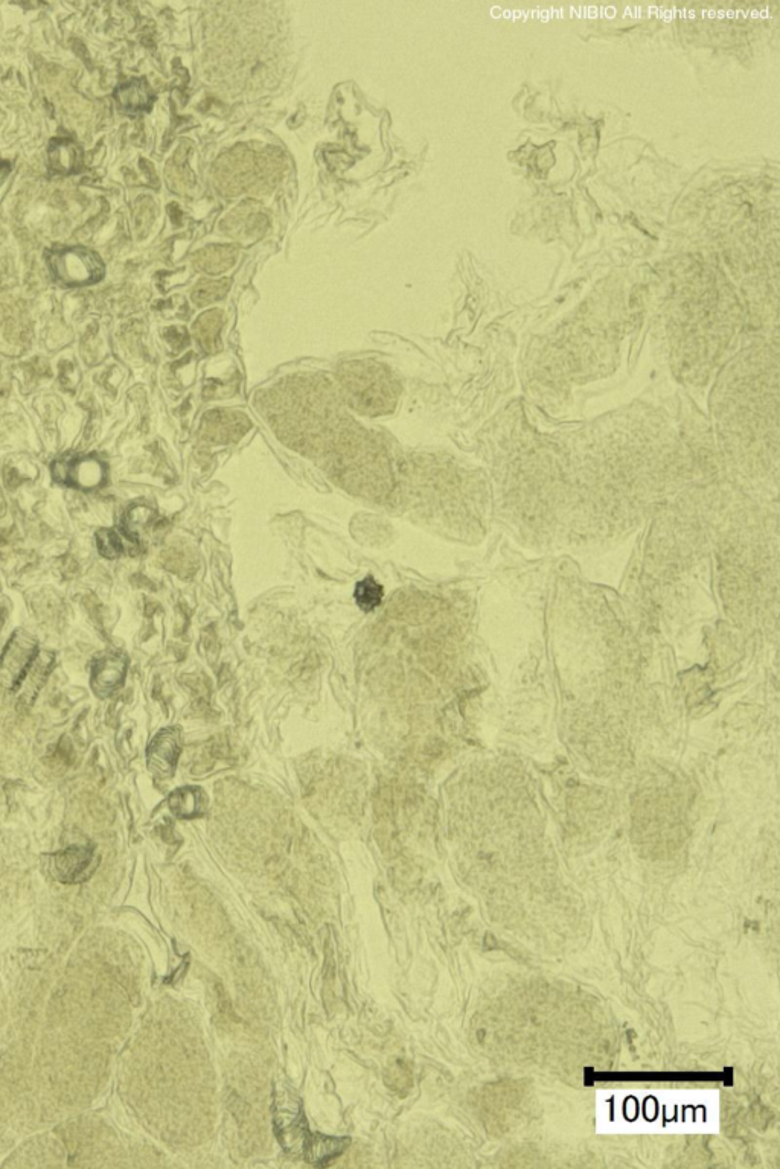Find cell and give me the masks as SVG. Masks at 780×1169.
Here are the masks:
<instances>
[{
	"mask_svg": "<svg viewBox=\"0 0 780 1169\" xmlns=\"http://www.w3.org/2000/svg\"><path fill=\"white\" fill-rule=\"evenodd\" d=\"M54 874L63 883H80L89 879L90 874L98 865L93 847L74 845L66 850L52 854Z\"/></svg>",
	"mask_w": 780,
	"mask_h": 1169,
	"instance_id": "5b68a950",
	"label": "cell"
},
{
	"mask_svg": "<svg viewBox=\"0 0 780 1169\" xmlns=\"http://www.w3.org/2000/svg\"><path fill=\"white\" fill-rule=\"evenodd\" d=\"M221 326H223V314L217 309L203 314L194 323L195 338L206 352H215L220 348L218 335H220Z\"/></svg>",
	"mask_w": 780,
	"mask_h": 1169,
	"instance_id": "5bb4252c",
	"label": "cell"
},
{
	"mask_svg": "<svg viewBox=\"0 0 780 1169\" xmlns=\"http://www.w3.org/2000/svg\"><path fill=\"white\" fill-rule=\"evenodd\" d=\"M383 587L378 585L372 577H366L355 587V600L363 611H374L383 602Z\"/></svg>",
	"mask_w": 780,
	"mask_h": 1169,
	"instance_id": "e0dca14e",
	"label": "cell"
},
{
	"mask_svg": "<svg viewBox=\"0 0 780 1169\" xmlns=\"http://www.w3.org/2000/svg\"><path fill=\"white\" fill-rule=\"evenodd\" d=\"M170 809L179 818H194L205 812L206 798L199 787H182L168 798Z\"/></svg>",
	"mask_w": 780,
	"mask_h": 1169,
	"instance_id": "30bf717a",
	"label": "cell"
},
{
	"mask_svg": "<svg viewBox=\"0 0 780 1169\" xmlns=\"http://www.w3.org/2000/svg\"><path fill=\"white\" fill-rule=\"evenodd\" d=\"M49 267L58 281L66 285H87L100 281L104 276L101 259L87 249L74 247L52 253Z\"/></svg>",
	"mask_w": 780,
	"mask_h": 1169,
	"instance_id": "3957f363",
	"label": "cell"
},
{
	"mask_svg": "<svg viewBox=\"0 0 780 1169\" xmlns=\"http://www.w3.org/2000/svg\"><path fill=\"white\" fill-rule=\"evenodd\" d=\"M37 655H39L37 641L26 632H17L0 658V682L8 685L13 692L20 689Z\"/></svg>",
	"mask_w": 780,
	"mask_h": 1169,
	"instance_id": "277c9868",
	"label": "cell"
},
{
	"mask_svg": "<svg viewBox=\"0 0 780 1169\" xmlns=\"http://www.w3.org/2000/svg\"><path fill=\"white\" fill-rule=\"evenodd\" d=\"M182 751L179 730H162L147 749L148 768L160 778H168L176 771L177 760Z\"/></svg>",
	"mask_w": 780,
	"mask_h": 1169,
	"instance_id": "8992f818",
	"label": "cell"
},
{
	"mask_svg": "<svg viewBox=\"0 0 780 1169\" xmlns=\"http://www.w3.org/2000/svg\"><path fill=\"white\" fill-rule=\"evenodd\" d=\"M5 480H7V485L10 486V488H16L22 478L19 477V474H17L16 471L10 469V471H7V475H5Z\"/></svg>",
	"mask_w": 780,
	"mask_h": 1169,
	"instance_id": "d6986e66",
	"label": "cell"
},
{
	"mask_svg": "<svg viewBox=\"0 0 780 1169\" xmlns=\"http://www.w3.org/2000/svg\"><path fill=\"white\" fill-rule=\"evenodd\" d=\"M103 478L104 469L101 463L87 460V462H80L72 466L71 483L81 486V488L89 489L98 486Z\"/></svg>",
	"mask_w": 780,
	"mask_h": 1169,
	"instance_id": "2e32d148",
	"label": "cell"
},
{
	"mask_svg": "<svg viewBox=\"0 0 780 1169\" xmlns=\"http://www.w3.org/2000/svg\"><path fill=\"white\" fill-rule=\"evenodd\" d=\"M128 660L122 653H107L98 658L93 664L92 684L93 692L100 698L113 695L124 684L127 673Z\"/></svg>",
	"mask_w": 780,
	"mask_h": 1169,
	"instance_id": "52a82bcc",
	"label": "cell"
},
{
	"mask_svg": "<svg viewBox=\"0 0 780 1169\" xmlns=\"http://www.w3.org/2000/svg\"><path fill=\"white\" fill-rule=\"evenodd\" d=\"M275 171L273 157L258 156L246 147L235 148L221 157L217 165V180L227 194L249 189L269 182Z\"/></svg>",
	"mask_w": 780,
	"mask_h": 1169,
	"instance_id": "7a4b0ae2",
	"label": "cell"
},
{
	"mask_svg": "<svg viewBox=\"0 0 780 1169\" xmlns=\"http://www.w3.org/2000/svg\"><path fill=\"white\" fill-rule=\"evenodd\" d=\"M98 541V548H100L101 555L107 559H116L124 550L121 538L112 530H101L96 536Z\"/></svg>",
	"mask_w": 780,
	"mask_h": 1169,
	"instance_id": "ac0fdd59",
	"label": "cell"
},
{
	"mask_svg": "<svg viewBox=\"0 0 780 1169\" xmlns=\"http://www.w3.org/2000/svg\"><path fill=\"white\" fill-rule=\"evenodd\" d=\"M116 101L125 112H141L147 110L153 101L150 87L145 81L135 80L132 83L124 84L115 92Z\"/></svg>",
	"mask_w": 780,
	"mask_h": 1169,
	"instance_id": "7c38bea8",
	"label": "cell"
},
{
	"mask_svg": "<svg viewBox=\"0 0 780 1169\" xmlns=\"http://www.w3.org/2000/svg\"><path fill=\"white\" fill-rule=\"evenodd\" d=\"M229 288H231V279L203 281L192 291V300L197 306L211 305V303L223 299Z\"/></svg>",
	"mask_w": 780,
	"mask_h": 1169,
	"instance_id": "9a60e30c",
	"label": "cell"
},
{
	"mask_svg": "<svg viewBox=\"0 0 780 1169\" xmlns=\"http://www.w3.org/2000/svg\"><path fill=\"white\" fill-rule=\"evenodd\" d=\"M52 663H54V655L52 653L42 652L40 655H37L36 660L29 667L28 673H26L22 685H20V687L25 689V693L22 696V702H25V705H31L34 699H36L37 693L42 689L49 672H51Z\"/></svg>",
	"mask_w": 780,
	"mask_h": 1169,
	"instance_id": "8fae6325",
	"label": "cell"
},
{
	"mask_svg": "<svg viewBox=\"0 0 780 1169\" xmlns=\"http://www.w3.org/2000/svg\"><path fill=\"white\" fill-rule=\"evenodd\" d=\"M235 246H209L195 253L194 265L206 273L218 274L229 270L237 262Z\"/></svg>",
	"mask_w": 780,
	"mask_h": 1169,
	"instance_id": "9c48e42d",
	"label": "cell"
},
{
	"mask_svg": "<svg viewBox=\"0 0 780 1169\" xmlns=\"http://www.w3.org/2000/svg\"><path fill=\"white\" fill-rule=\"evenodd\" d=\"M49 165L54 173H77V169L81 165L80 150L74 142H54L49 148Z\"/></svg>",
	"mask_w": 780,
	"mask_h": 1169,
	"instance_id": "4fadbf2b",
	"label": "cell"
},
{
	"mask_svg": "<svg viewBox=\"0 0 780 1169\" xmlns=\"http://www.w3.org/2000/svg\"><path fill=\"white\" fill-rule=\"evenodd\" d=\"M250 424L240 413L227 411H211L203 422V430L208 437H214L215 442H227L243 436L249 430Z\"/></svg>",
	"mask_w": 780,
	"mask_h": 1169,
	"instance_id": "ba28073f",
	"label": "cell"
},
{
	"mask_svg": "<svg viewBox=\"0 0 780 1169\" xmlns=\"http://www.w3.org/2000/svg\"><path fill=\"white\" fill-rule=\"evenodd\" d=\"M340 381L349 404L365 415H384L397 404V383L381 364L371 361L343 364Z\"/></svg>",
	"mask_w": 780,
	"mask_h": 1169,
	"instance_id": "6da1fadb",
	"label": "cell"
}]
</instances>
